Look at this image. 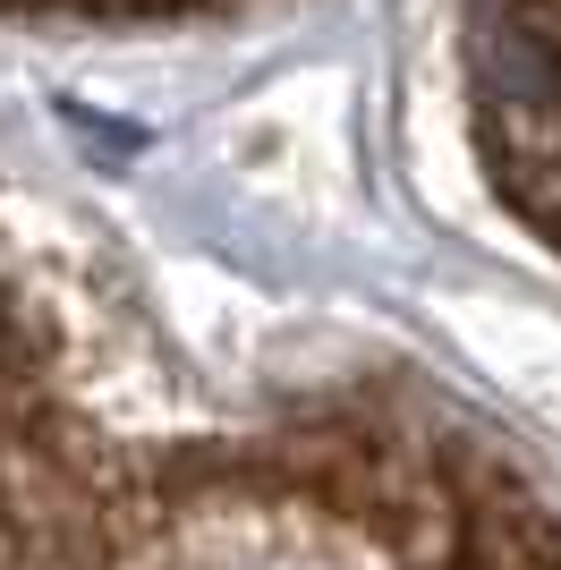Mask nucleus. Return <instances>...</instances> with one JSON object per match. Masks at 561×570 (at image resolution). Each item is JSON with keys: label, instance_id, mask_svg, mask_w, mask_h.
<instances>
[{"label": "nucleus", "instance_id": "f257e3e1", "mask_svg": "<svg viewBox=\"0 0 561 570\" xmlns=\"http://www.w3.org/2000/svg\"><path fill=\"white\" fill-rule=\"evenodd\" d=\"M0 570H553L544 511L417 452L230 460L43 511Z\"/></svg>", "mask_w": 561, "mask_h": 570}, {"label": "nucleus", "instance_id": "f03ea898", "mask_svg": "<svg viewBox=\"0 0 561 570\" xmlns=\"http://www.w3.org/2000/svg\"><path fill=\"white\" fill-rule=\"evenodd\" d=\"M468 60L485 111L502 102V128L519 111V214L544 230L553 222V0H476Z\"/></svg>", "mask_w": 561, "mask_h": 570}, {"label": "nucleus", "instance_id": "7ed1b4c3", "mask_svg": "<svg viewBox=\"0 0 561 570\" xmlns=\"http://www.w3.org/2000/svg\"><path fill=\"white\" fill-rule=\"evenodd\" d=\"M35 520H43V511H26V502L9 494V469H0V562L18 553V537H26V528H35Z\"/></svg>", "mask_w": 561, "mask_h": 570}, {"label": "nucleus", "instance_id": "20e7f679", "mask_svg": "<svg viewBox=\"0 0 561 570\" xmlns=\"http://www.w3.org/2000/svg\"><path fill=\"white\" fill-rule=\"evenodd\" d=\"M69 9H102V0H69ZM145 9H163V0H145Z\"/></svg>", "mask_w": 561, "mask_h": 570}]
</instances>
